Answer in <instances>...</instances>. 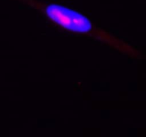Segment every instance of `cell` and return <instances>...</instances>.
<instances>
[{"label":"cell","instance_id":"obj_1","mask_svg":"<svg viewBox=\"0 0 146 137\" xmlns=\"http://www.w3.org/2000/svg\"><path fill=\"white\" fill-rule=\"evenodd\" d=\"M44 10L50 20L65 29L80 34L93 32L91 21L77 11L58 4H48Z\"/></svg>","mask_w":146,"mask_h":137}]
</instances>
